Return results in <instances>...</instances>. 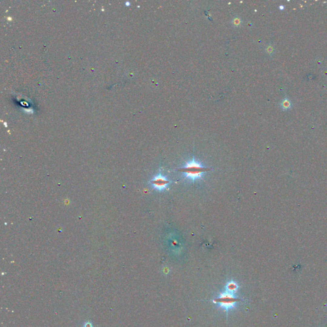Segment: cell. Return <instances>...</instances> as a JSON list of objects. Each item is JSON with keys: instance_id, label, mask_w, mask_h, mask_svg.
Here are the masks:
<instances>
[{"instance_id": "3957f363", "label": "cell", "mask_w": 327, "mask_h": 327, "mask_svg": "<svg viewBox=\"0 0 327 327\" xmlns=\"http://www.w3.org/2000/svg\"><path fill=\"white\" fill-rule=\"evenodd\" d=\"M170 182L165 176L159 173L158 175L154 176L151 180V183L153 188L158 191H163L168 187Z\"/></svg>"}, {"instance_id": "5b68a950", "label": "cell", "mask_w": 327, "mask_h": 327, "mask_svg": "<svg viewBox=\"0 0 327 327\" xmlns=\"http://www.w3.org/2000/svg\"><path fill=\"white\" fill-rule=\"evenodd\" d=\"M281 108L284 111H287L289 109L291 108V102L290 100L287 97H285L281 101Z\"/></svg>"}, {"instance_id": "6da1fadb", "label": "cell", "mask_w": 327, "mask_h": 327, "mask_svg": "<svg viewBox=\"0 0 327 327\" xmlns=\"http://www.w3.org/2000/svg\"><path fill=\"white\" fill-rule=\"evenodd\" d=\"M178 170L185 175L186 178L194 183L195 180L201 179L204 173L210 169L205 167L201 163L196 161L193 157L192 160L190 162H186L185 165Z\"/></svg>"}, {"instance_id": "8992f818", "label": "cell", "mask_w": 327, "mask_h": 327, "mask_svg": "<svg viewBox=\"0 0 327 327\" xmlns=\"http://www.w3.org/2000/svg\"><path fill=\"white\" fill-rule=\"evenodd\" d=\"M85 327H92V325L90 323H86V324L85 325Z\"/></svg>"}, {"instance_id": "277c9868", "label": "cell", "mask_w": 327, "mask_h": 327, "mask_svg": "<svg viewBox=\"0 0 327 327\" xmlns=\"http://www.w3.org/2000/svg\"><path fill=\"white\" fill-rule=\"evenodd\" d=\"M239 284H238L234 281H231L228 282L227 284H225V292L230 293V294L235 295L236 293V291H238V289H239Z\"/></svg>"}, {"instance_id": "7a4b0ae2", "label": "cell", "mask_w": 327, "mask_h": 327, "mask_svg": "<svg viewBox=\"0 0 327 327\" xmlns=\"http://www.w3.org/2000/svg\"><path fill=\"white\" fill-rule=\"evenodd\" d=\"M243 299L236 296L235 295L230 294L226 292L221 293L219 297L213 299V302L217 304L221 308L224 309L226 311L227 316L228 311L232 309H235L238 302L243 301Z\"/></svg>"}]
</instances>
